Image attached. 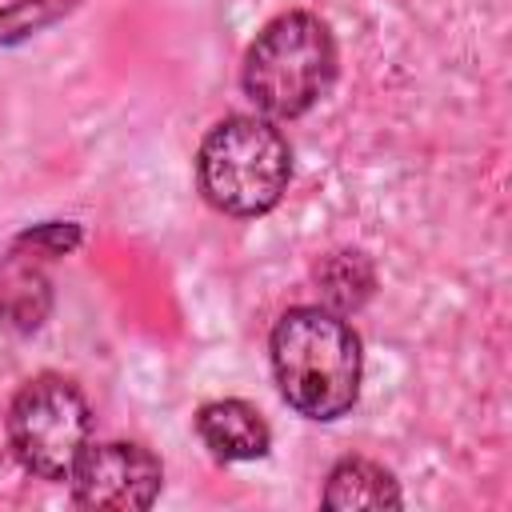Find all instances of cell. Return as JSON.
Returning a JSON list of instances; mask_svg holds the SVG:
<instances>
[{
	"mask_svg": "<svg viewBox=\"0 0 512 512\" xmlns=\"http://www.w3.org/2000/svg\"><path fill=\"white\" fill-rule=\"evenodd\" d=\"M268 360L284 404L308 420H340L360 400L364 344L348 316L324 304L288 308L268 336Z\"/></svg>",
	"mask_w": 512,
	"mask_h": 512,
	"instance_id": "cell-1",
	"label": "cell"
},
{
	"mask_svg": "<svg viewBox=\"0 0 512 512\" xmlns=\"http://www.w3.org/2000/svg\"><path fill=\"white\" fill-rule=\"evenodd\" d=\"M336 84L332 28L304 8L272 16L244 52L240 88L264 120H296L312 112Z\"/></svg>",
	"mask_w": 512,
	"mask_h": 512,
	"instance_id": "cell-2",
	"label": "cell"
},
{
	"mask_svg": "<svg viewBox=\"0 0 512 512\" xmlns=\"http://www.w3.org/2000/svg\"><path fill=\"white\" fill-rule=\"evenodd\" d=\"M292 184V148L264 116H224L196 148L200 196L236 220L272 212Z\"/></svg>",
	"mask_w": 512,
	"mask_h": 512,
	"instance_id": "cell-3",
	"label": "cell"
},
{
	"mask_svg": "<svg viewBox=\"0 0 512 512\" xmlns=\"http://www.w3.org/2000/svg\"><path fill=\"white\" fill-rule=\"evenodd\" d=\"M4 428L20 468L36 480L60 484L92 444V408L68 376L40 372L12 396Z\"/></svg>",
	"mask_w": 512,
	"mask_h": 512,
	"instance_id": "cell-4",
	"label": "cell"
},
{
	"mask_svg": "<svg viewBox=\"0 0 512 512\" xmlns=\"http://www.w3.org/2000/svg\"><path fill=\"white\" fill-rule=\"evenodd\" d=\"M72 504L92 512H144L164 488V464L136 440L88 444L72 468Z\"/></svg>",
	"mask_w": 512,
	"mask_h": 512,
	"instance_id": "cell-5",
	"label": "cell"
},
{
	"mask_svg": "<svg viewBox=\"0 0 512 512\" xmlns=\"http://www.w3.org/2000/svg\"><path fill=\"white\" fill-rule=\"evenodd\" d=\"M200 444L220 460V464H244V460H264L272 448V428L264 412L240 396H220L204 400L192 416Z\"/></svg>",
	"mask_w": 512,
	"mask_h": 512,
	"instance_id": "cell-6",
	"label": "cell"
},
{
	"mask_svg": "<svg viewBox=\"0 0 512 512\" xmlns=\"http://www.w3.org/2000/svg\"><path fill=\"white\" fill-rule=\"evenodd\" d=\"M404 492L400 480L368 460V456H340L328 476H324V492H320V508L328 512H352V508H400Z\"/></svg>",
	"mask_w": 512,
	"mask_h": 512,
	"instance_id": "cell-7",
	"label": "cell"
},
{
	"mask_svg": "<svg viewBox=\"0 0 512 512\" xmlns=\"http://www.w3.org/2000/svg\"><path fill=\"white\" fill-rule=\"evenodd\" d=\"M52 312V284L40 268V256L12 244L0 260V324L16 332H36Z\"/></svg>",
	"mask_w": 512,
	"mask_h": 512,
	"instance_id": "cell-8",
	"label": "cell"
},
{
	"mask_svg": "<svg viewBox=\"0 0 512 512\" xmlns=\"http://www.w3.org/2000/svg\"><path fill=\"white\" fill-rule=\"evenodd\" d=\"M312 280H316L320 304L328 312H340V316L360 312L376 296V284H380L376 264L356 248H336V252L320 256L312 268Z\"/></svg>",
	"mask_w": 512,
	"mask_h": 512,
	"instance_id": "cell-9",
	"label": "cell"
},
{
	"mask_svg": "<svg viewBox=\"0 0 512 512\" xmlns=\"http://www.w3.org/2000/svg\"><path fill=\"white\" fill-rule=\"evenodd\" d=\"M80 8V0H8L0 4V48H16L52 24L68 20Z\"/></svg>",
	"mask_w": 512,
	"mask_h": 512,
	"instance_id": "cell-10",
	"label": "cell"
},
{
	"mask_svg": "<svg viewBox=\"0 0 512 512\" xmlns=\"http://www.w3.org/2000/svg\"><path fill=\"white\" fill-rule=\"evenodd\" d=\"M80 240H84V228L76 220H44V224L24 228L12 244L24 248V252H32V256H40V260H56V256L76 252Z\"/></svg>",
	"mask_w": 512,
	"mask_h": 512,
	"instance_id": "cell-11",
	"label": "cell"
}]
</instances>
